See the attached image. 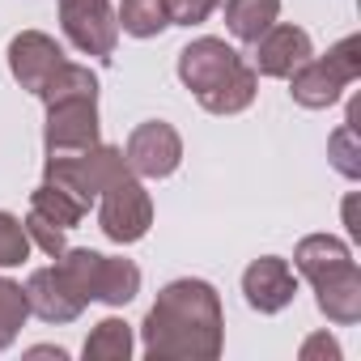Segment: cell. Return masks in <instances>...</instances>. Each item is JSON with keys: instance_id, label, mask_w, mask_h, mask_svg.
<instances>
[{"instance_id": "9", "label": "cell", "mask_w": 361, "mask_h": 361, "mask_svg": "<svg viewBox=\"0 0 361 361\" xmlns=\"http://www.w3.org/2000/svg\"><path fill=\"white\" fill-rule=\"evenodd\" d=\"M128 170L136 178H166L178 170V161H183V136H178L166 119H149L140 128H132L128 136Z\"/></svg>"}, {"instance_id": "19", "label": "cell", "mask_w": 361, "mask_h": 361, "mask_svg": "<svg viewBox=\"0 0 361 361\" xmlns=\"http://www.w3.org/2000/svg\"><path fill=\"white\" fill-rule=\"evenodd\" d=\"M357 115H361V102L348 106V119L331 132L327 140V157L331 166L344 174V178H361V140H357Z\"/></svg>"}, {"instance_id": "5", "label": "cell", "mask_w": 361, "mask_h": 361, "mask_svg": "<svg viewBox=\"0 0 361 361\" xmlns=\"http://www.w3.org/2000/svg\"><path fill=\"white\" fill-rule=\"evenodd\" d=\"M132 170H128V157L123 149L115 145H94L85 153H47V170L43 178L56 188H64L73 200H81L85 209L115 183H123Z\"/></svg>"}, {"instance_id": "11", "label": "cell", "mask_w": 361, "mask_h": 361, "mask_svg": "<svg viewBox=\"0 0 361 361\" xmlns=\"http://www.w3.org/2000/svg\"><path fill=\"white\" fill-rule=\"evenodd\" d=\"M251 47H255V73L281 77V81H289V77L314 56L310 35H306L302 26H289V22H272Z\"/></svg>"}, {"instance_id": "24", "label": "cell", "mask_w": 361, "mask_h": 361, "mask_svg": "<svg viewBox=\"0 0 361 361\" xmlns=\"http://www.w3.org/2000/svg\"><path fill=\"white\" fill-rule=\"evenodd\" d=\"M161 5H166L170 26H200L217 9V0H161Z\"/></svg>"}, {"instance_id": "27", "label": "cell", "mask_w": 361, "mask_h": 361, "mask_svg": "<svg viewBox=\"0 0 361 361\" xmlns=\"http://www.w3.org/2000/svg\"><path fill=\"white\" fill-rule=\"evenodd\" d=\"M30 357H56V361H64V348H51V344H39V348H30Z\"/></svg>"}, {"instance_id": "21", "label": "cell", "mask_w": 361, "mask_h": 361, "mask_svg": "<svg viewBox=\"0 0 361 361\" xmlns=\"http://www.w3.org/2000/svg\"><path fill=\"white\" fill-rule=\"evenodd\" d=\"M30 319V302H26V289L9 276H0V348H9L18 340V331L26 327Z\"/></svg>"}, {"instance_id": "6", "label": "cell", "mask_w": 361, "mask_h": 361, "mask_svg": "<svg viewBox=\"0 0 361 361\" xmlns=\"http://www.w3.org/2000/svg\"><path fill=\"white\" fill-rule=\"evenodd\" d=\"M357 77H361V39L348 35V39H340L327 56H319V60L310 56V60L289 77V94H293L298 106L323 111V106L340 102V94H344Z\"/></svg>"}, {"instance_id": "16", "label": "cell", "mask_w": 361, "mask_h": 361, "mask_svg": "<svg viewBox=\"0 0 361 361\" xmlns=\"http://www.w3.org/2000/svg\"><path fill=\"white\" fill-rule=\"evenodd\" d=\"M30 209L39 213V217H47V221H56L60 230H73V226H81V217L90 213L81 200H73L64 188H56V183H47V178H43V183L30 192Z\"/></svg>"}, {"instance_id": "14", "label": "cell", "mask_w": 361, "mask_h": 361, "mask_svg": "<svg viewBox=\"0 0 361 361\" xmlns=\"http://www.w3.org/2000/svg\"><path fill=\"white\" fill-rule=\"evenodd\" d=\"M26 302H30V314H39L43 323H73V319H81V310H85L81 293L64 281V272H60L56 264L30 272V281H26Z\"/></svg>"}, {"instance_id": "22", "label": "cell", "mask_w": 361, "mask_h": 361, "mask_svg": "<svg viewBox=\"0 0 361 361\" xmlns=\"http://www.w3.org/2000/svg\"><path fill=\"white\" fill-rule=\"evenodd\" d=\"M26 255H30V234H26V226H22L13 213L0 209V268H18V264H26Z\"/></svg>"}, {"instance_id": "12", "label": "cell", "mask_w": 361, "mask_h": 361, "mask_svg": "<svg viewBox=\"0 0 361 361\" xmlns=\"http://www.w3.org/2000/svg\"><path fill=\"white\" fill-rule=\"evenodd\" d=\"M64 64V47L43 35V30H22L13 43H9V73L22 90H30L39 98V90L51 81V73Z\"/></svg>"}, {"instance_id": "2", "label": "cell", "mask_w": 361, "mask_h": 361, "mask_svg": "<svg viewBox=\"0 0 361 361\" xmlns=\"http://www.w3.org/2000/svg\"><path fill=\"white\" fill-rule=\"evenodd\" d=\"M178 81L209 115H238L255 102L259 73L226 43V39H196L178 51Z\"/></svg>"}, {"instance_id": "13", "label": "cell", "mask_w": 361, "mask_h": 361, "mask_svg": "<svg viewBox=\"0 0 361 361\" xmlns=\"http://www.w3.org/2000/svg\"><path fill=\"white\" fill-rule=\"evenodd\" d=\"M243 293H247V306H251V310L276 314V310H285V306L293 302L298 276H293V268H289L285 259L264 255V259H255V264L243 272Z\"/></svg>"}, {"instance_id": "17", "label": "cell", "mask_w": 361, "mask_h": 361, "mask_svg": "<svg viewBox=\"0 0 361 361\" xmlns=\"http://www.w3.org/2000/svg\"><path fill=\"white\" fill-rule=\"evenodd\" d=\"M39 98L51 106V102H68V98H98V77L85 68V64H60L51 73V81L39 90Z\"/></svg>"}, {"instance_id": "20", "label": "cell", "mask_w": 361, "mask_h": 361, "mask_svg": "<svg viewBox=\"0 0 361 361\" xmlns=\"http://www.w3.org/2000/svg\"><path fill=\"white\" fill-rule=\"evenodd\" d=\"M132 357V327L123 319H102L85 340V361H128Z\"/></svg>"}, {"instance_id": "7", "label": "cell", "mask_w": 361, "mask_h": 361, "mask_svg": "<svg viewBox=\"0 0 361 361\" xmlns=\"http://www.w3.org/2000/svg\"><path fill=\"white\" fill-rule=\"evenodd\" d=\"M98 200H102L98 204V226H102V234L111 243L128 247V243H140L149 234V226H153V200H149V192L136 183L132 174L123 178V183L106 188Z\"/></svg>"}, {"instance_id": "18", "label": "cell", "mask_w": 361, "mask_h": 361, "mask_svg": "<svg viewBox=\"0 0 361 361\" xmlns=\"http://www.w3.org/2000/svg\"><path fill=\"white\" fill-rule=\"evenodd\" d=\"M115 22H119V30L132 35V39H157V35L170 26L161 0H123L119 13H115Z\"/></svg>"}, {"instance_id": "15", "label": "cell", "mask_w": 361, "mask_h": 361, "mask_svg": "<svg viewBox=\"0 0 361 361\" xmlns=\"http://www.w3.org/2000/svg\"><path fill=\"white\" fill-rule=\"evenodd\" d=\"M217 5H221L226 30L238 43H255L281 13V0H217Z\"/></svg>"}, {"instance_id": "4", "label": "cell", "mask_w": 361, "mask_h": 361, "mask_svg": "<svg viewBox=\"0 0 361 361\" xmlns=\"http://www.w3.org/2000/svg\"><path fill=\"white\" fill-rule=\"evenodd\" d=\"M56 268L64 272V281L81 293V302H106V306H128L140 293V268L132 259H115V255H98L90 247H77L64 255H56Z\"/></svg>"}, {"instance_id": "8", "label": "cell", "mask_w": 361, "mask_h": 361, "mask_svg": "<svg viewBox=\"0 0 361 361\" xmlns=\"http://www.w3.org/2000/svg\"><path fill=\"white\" fill-rule=\"evenodd\" d=\"M60 26L68 43L94 60H111L119 43V22L111 13V0H60Z\"/></svg>"}, {"instance_id": "3", "label": "cell", "mask_w": 361, "mask_h": 361, "mask_svg": "<svg viewBox=\"0 0 361 361\" xmlns=\"http://www.w3.org/2000/svg\"><path fill=\"white\" fill-rule=\"evenodd\" d=\"M293 259H298V272L314 285L319 310L331 323L353 327L361 319V268L353 264V251L331 234H310L298 243Z\"/></svg>"}, {"instance_id": "23", "label": "cell", "mask_w": 361, "mask_h": 361, "mask_svg": "<svg viewBox=\"0 0 361 361\" xmlns=\"http://www.w3.org/2000/svg\"><path fill=\"white\" fill-rule=\"evenodd\" d=\"M22 226H26V234H30V243H35L39 251H47L51 259L64 255V230H60L56 221H47V217H39V213L30 209V217H26Z\"/></svg>"}, {"instance_id": "10", "label": "cell", "mask_w": 361, "mask_h": 361, "mask_svg": "<svg viewBox=\"0 0 361 361\" xmlns=\"http://www.w3.org/2000/svg\"><path fill=\"white\" fill-rule=\"evenodd\" d=\"M47 153H85L98 145V98H68L47 106Z\"/></svg>"}, {"instance_id": "26", "label": "cell", "mask_w": 361, "mask_h": 361, "mask_svg": "<svg viewBox=\"0 0 361 361\" xmlns=\"http://www.w3.org/2000/svg\"><path fill=\"white\" fill-rule=\"evenodd\" d=\"M344 221H348V234L361 238V226H357V200H353V196L344 200Z\"/></svg>"}, {"instance_id": "25", "label": "cell", "mask_w": 361, "mask_h": 361, "mask_svg": "<svg viewBox=\"0 0 361 361\" xmlns=\"http://www.w3.org/2000/svg\"><path fill=\"white\" fill-rule=\"evenodd\" d=\"M302 361H319V357H327V361H340V344L327 336V331H319V336H310L306 344H302V353H298Z\"/></svg>"}, {"instance_id": "1", "label": "cell", "mask_w": 361, "mask_h": 361, "mask_svg": "<svg viewBox=\"0 0 361 361\" xmlns=\"http://www.w3.org/2000/svg\"><path fill=\"white\" fill-rule=\"evenodd\" d=\"M145 353L153 361H213L226 344L221 298L209 281H170L145 314Z\"/></svg>"}]
</instances>
